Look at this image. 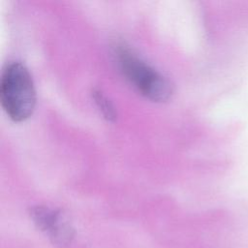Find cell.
I'll list each match as a JSON object with an SVG mask.
<instances>
[{
	"label": "cell",
	"mask_w": 248,
	"mask_h": 248,
	"mask_svg": "<svg viewBox=\"0 0 248 248\" xmlns=\"http://www.w3.org/2000/svg\"><path fill=\"white\" fill-rule=\"evenodd\" d=\"M115 55L121 72L142 96L157 103L166 102L171 97L173 87L170 81L141 60L127 46L118 44Z\"/></svg>",
	"instance_id": "obj_1"
},
{
	"label": "cell",
	"mask_w": 248,
	"mask_h": 248,
	"mask_svg": "<svg viewBox=\"0 0 248 248\" xmlns=\"http://www.w3.org/2000/svg\"><path fill=\"white\" fill-rule=\"evenodd\" d=\"M0 94L2 107L12 120L21 122L33 113L36 91L30 73L23 64L12 62L5 67Z\"/></svg>",
	"instance_id": "obj_2"
},
{
	"label": "cell",
	"mask_w": 248,
	"mask_h": 248,
	"mask_svg": "<svg viewBox=\"0 0 248 248\" xmlns=\"http://www.w3.org/2000/svg\"><path fill=\"white\" fill-rule=\"evenodd\" d=\"M30 216L36 226L47 233L55 244L66 245L71 242L73 228L60 211L38 205L31 208Z\"/></svg>",
	"instance_id": "obj_3"
},
{
	"label": "cell",
	"mask_w": 248,
	"mask_h": 248,
	"mask_svg": "<svg viewBox=\"0 0 248 248\" xmlns=\"http://www.w3.org/2000/svg\"><path fill=\"white\" fill-rule=\"evenodd\" d=\"M92 98L96 106L100 109L101 113L103 114V116L108 121H110V122L115 121L117 113L114 108V106L100 89L95 88L92 90Z\"/></svg>",
	"instance_id": "obj_4"
}]
</instances>
